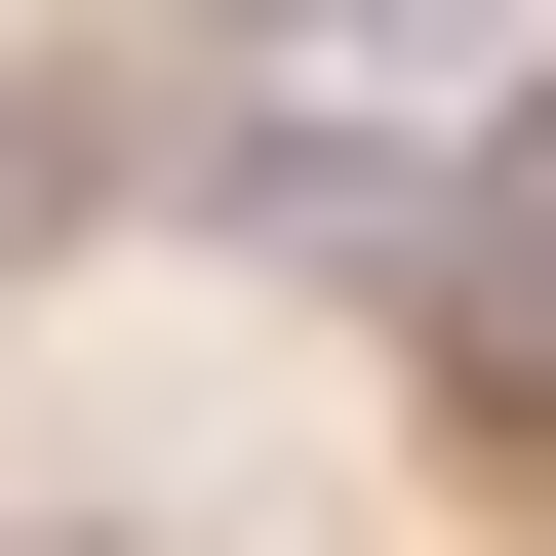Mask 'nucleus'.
<instances>
[{
    "label": "nucleus",
    "mask_w": 556,
    "mask_h": 556,
    "mask_svg": "<svg viewBox=\"0 0 556 556\" xmlns=\"http://www.w3.org/2000/svg\"><path fill=\"white\" fill-rule=\"evenodd\" d=\"M438 318H477V397H556V119H517V199L438 239Z\"/></svg>",
    "instance_id": "f257e3e1"
},
{
    "label": "nucleus",
    "mask_w": 556,
    "mask_h": 556,
    "mask_svg": "<svg viewBox=\"0 0 556 556\" xmlns=\"http://www.w3.org/2000/svg\"><path fill=\"white\" fill-rule=\"evenodd\" d=\"M278 40H517V0H278Z\"/></svg>",
    "instance_id": "f03ea898"
}]
</instances>
